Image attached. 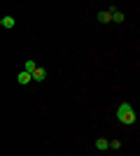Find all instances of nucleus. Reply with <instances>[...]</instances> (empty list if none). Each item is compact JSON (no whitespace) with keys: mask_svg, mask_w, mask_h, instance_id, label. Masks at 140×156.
I'll return each instance as SVG.
<instances>
[{"mask_svg":"<svg viewBox=\"0 0 140 156\" xmlns=\"http://www.w3.org/2000/svg\"><path fill=\"white\" fill-rule=\"evenodd\" d=\"M107 144H110L112 149H119V147H121V142H119V140H107Z\"/></svg>","mask_w":140,"mask_h":156,"instance_id":"nucleus-9","label":"nucleus"},{"mask_svg":"<svg viewBox=\"0 0 140 156\" xmlns=\"http://www.w3.org/2000/svg\"><path fill=\"white\" fill-rule=\"evenodd\" d=\"M35 68H38V63H35V61H26V63H23V70H26V72H33Z\"/></svg>","mask_w":140,"mask_h":156,"instance_id":"nucleus-6","label":"nucleus"},{"mask_svg":"<svg viewBox=\"0 0 140 156\" xmlns=\"http://www.w3.org/2000/svg\"><path fill=\"white\" fill-rule=\"evenodd\" d=\"M0 26H2V19H0Z\"/></svg>","mask_w":140,"mask_h":156,"instance_id":"nucleus-10","label":"nucleus"},{"mask_svg":"<svg viewBox=\"0 0 140 156\" xmlns=\"http://www.w3.org/2000/svg\"><path fill=\"white\" fill-rule=\"evenodd\" d=\"M98 21H103V23H110V21H112V12H107V9L98 12Z\"/></svg>","mask_w":140,"mask_h":156,"instance_id":"nucleus-4","label":"nucleus"},{"mask_svg":"<svg viewBox=\"0 0 140 156\" xmlns=\"http://www.w3.org/2000/svg\"><path fill=\"white\" fill-rule=\"evenodd\" d=\"M96 149H98V151L110 149V144H107V140H105V137H98V140H96Z\"/></svg>","mask_w":140,"mask_h":156,"instance_id":"nucleus-5","label":"nucleus"},{"mask_svg":"<svg viewBox=\"0 0 140 156\" xmlns=\"http://www.w3.org/2000/svg\"><path fill=\"white\" fill-rule=\"evenodd\" d=\"M117 119H119L124 126L135 124V110H133V105L128 103V100H121V103L117 105Z\"/></svg>","mask_w":140,"mask_h":156,"instance_id":"nucleus-1","label":"nucleus"},{"mask_svg":"<svg viewBox=\"0 0 140 156\" xmlns=\"http://www.w3.org/2000/svg\"><path fill=\"white\" fill-rule=\"evenodd\" d=\"M14 23H16L14 16H5V19H2V26H5V28H14Z\"/></svg>","mask_w":140,"mask_h":156,"instance_id":"nucleus-7","label":"nucleus"},{"mask_svg":"<svg viewBox=\"0 0 140 156\" xmlns=\"http://www.w3.org/2000/svg\"><path fill=\"white\" fill-rule=\"evenodd\" d=\"M16 82H19V84H31V82H33V79H31V72L21 70L19 75H16Z\"/></svg>","mask_w":140,"mask_h":156,"instance_id":"nucleus-3","label":"nucleus"},{"mask_svg":"<svg viewBox=\"0 0 140 156\" xmlns=\"http://www.w3.org/2000/svg\"><path fill=\"white\" fill-rule=\"evenodd\" d=\"M47 77V72H45V68H35L33 72H31V79L33 82H42V79Z\"/></svg>","mask_w":140,"mask_h":156,"instance_id":"nucleus-2","label":"nucleus"},{"mask_svg":"<svg viewBox=\"0 0 140 156\" xmlns=\"http://www.w3.org/2000/svg\"><path fill=\"white\" fill-rule=\"evenodd\" d=\"M121 21H124V14H121V12H114L112 14V23H121Z\"/></svg>","mask_w":140,"mask_h":156,"instance_id":"nucleus-8","label":"nucleus"}]
</instances>
